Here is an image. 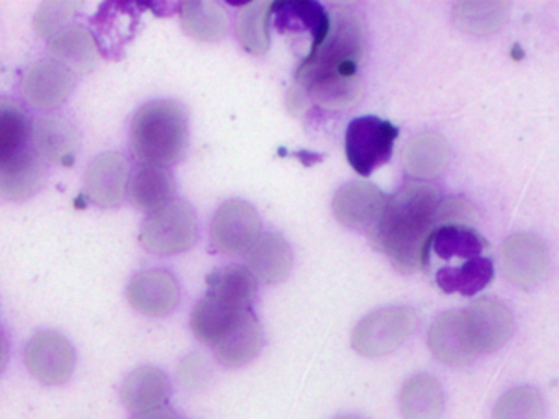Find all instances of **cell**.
<instances>
[{"label":"cell","instance_id":"cell-23","mask_svg":"<svg viewBox=\"0 0 559 419\" xmlns=\"http://www.w3.org/2000/svg\"><path fill=\"white\" fill-rule=\"evenodd\" d=\"M51 59L68 65L73 72H90L99 58V48L90 29L70 25L50 39Z\"/></svg>","mask_w":559,"mask_h":419},{"label":"cell","instance_id":"cell-11","mask_svg":"<svg viewBox=\"0 0 559 419\" xmlns=\"http://www.w3.org/2000/svg\"><path fill=\"white\" fill-rule=\"evenodd\" d=\"M76 363L73 346L63 334L41 331L27 347V367L47 385H60L70 379Z\"/></svg>","mask_w":559,"mask_h":419},{"label":"cell","instance_id":"cell-14","mask_svg":"<svg viewBox=\"0 0 559 419\" xmlns=\"http://www.w3.org/2000/svg\"><path fill=\"white\" fill-rule=\"evenodd\" d=\"M140 7L133 3H104L93 19L97 48L109 58H120L139 26Z\"/></svg>","mask_w":559,"mask_h":419},{"label":"cell","instance_id":"cell-25","mask_svg":"<svg viewBox=\"0 0 559 419\" xmlns=\"http://www.w3.org/2000/svg\"><path fill=\"white\" fill-rule=\"evenodd\" d=\"M402 159L411 176L431 179L447 169L450 163V147L440 134L427 131L408 140Z\"/></svg>","mask_w":559,"mask_h":419},{"label":"cell","instance_id":"cell-20","mask_svg":"<svg viewBox=\"0 0 559 419\" xmlns=\"http://www.w3.org/2000/svg\"><path fill=\"white\" fill-rule=\"evenodd\" d=\"M276 26L280 32H309L312 48H319L329 35L330 16L323 5L313 0H283L273 2Z\"/></svg>","mask_w":559,"mask_h":419},{"label":"cell","instance_id":"cell-18","mask_svg":"<svg viewBox=\"0 0 559 419\" xmlns=\"http://www.w3.org/2000/svg\"><path fill=\"white\" fill-rule=\"evenodd\" d=\"M263 330L253 311L248 308L234 326L214 344L215 356L230 369L247 366L263 347Z\"/></svg>","mask_w":559,"mask_h":419},{"label":"cell","instance_id":"cell-36","mask_svg":"<svg viewBox=\"0 0 559 419\" xmlns=\"http://www.w3.org/2000/svg\"><path fill=\"white\" fill-rule=\"evenodd\" d=\"M133 419H181L168 406L162 408L150 409V411L136 412Z\"/></svg>","mask_w":559,"mask_h":419},{"label":"cell","instance_id":"cell-4","mask_svg":"<svg viewBox=\"0 0 559 419\" xmlns=\"http://www.w3.org/2000/svg\"><path fill=\"white\" fill-rule=\"evenodd\" d=\"M257 280L245 267H225L207 277V294L192 311L191 326L204 343L215 344L253 300Z\"/></svg>","mask_w":559,"mask_h":419},{"label":"cell","instance_id":"cell-33","mask_svg":"<svg viewBox=\"0 0 559 419\" xmlns=\"http://www.w3.org/2000/svg\"><path fill=\"white\" fill-rule=\"evenodd\" d=\"M484 248H486V241L469 226H440L431 235L430 249L447 261L451 258H477Z\"/></svg>","mask_w":559,"mask_h":419},{"label":"cell","instance_id":"cell-32","mask_svg":"<svg viewBox=\"0 0 559 419\" xmlns=\"http://www.w3.org/2000/svg\"><path fill=\"white\" fill-rule=\"evenodd\" d=\"M509 3L461 2L454 9V22L473 35H492L509 20Z\"/></svg>","mask_w":559,"mask_h":419},{"label":"cell","instance_id":"cell-12","mask_svg":"<svg viewBox=\"0 0 559 419\" xmlns=\"http://www.w3.org/2000/svg\"><path fill=\"white\" fill-rule=\"evenodd\" d=\"M76 85V74L68 65L44 59L28 69L22 81L25 98L37 108H57L70 97Z\"/></svg>","mask_w":559,"mask_h":419},{"label":"cell","instance_id":"cell-26","mask_svg":"<svg viewBox=\"0 0 559 419\" xmlns=\"http://www.w3.org/2000/svg\"><path fill=\"white\" fill-rule=\"evenodd\" d=\"M182 26L192 38L214 43L227 33L228 15L224 5L209 0L179 3Z\"/></svg>","mask_w":559,"mask_h":419},{"label":"cell","instance_id":"cell-2","mask_svg":"<svg viewBox=\"0 0 559 419\" xmlns=\"http://www.w3.org/2000/svg\"><path fill=\"white\" fill-rule=\"evenodd\" d=\"M440 192L430 183L411 182L388 196L384 210L372 226V239L402 272L427 267L431 235L437 225Z\"/></svg>","mask_w":559,"mask_h":419},{"label":"cell","instance_id":"cell-13","mask_svg":"<svg viewBox=\"0 0 559 419\" xmlns=\"http://www.w3.org/2000/svg\"><path fill=\"white\" fill-rule=\"evenodd\" d=\"M130 304L150 316H163L175 310L179 301V285L173 274L163 268L142 272L130 282L127 290Z\"/></svg>","mask_w":559,"mask_h":419},{"label":"cell","instance_id":"cell-24","mask_svg":"<svg viewBox=\"0 0 559 419\" xmlns=\"http://www.w3.org/2000/svg\"><path fill=\"white\" fill-rule=\"evenodd\" d=\"M169 393L171 386L168 376L155 367L135 370L122 386L123 403L135 415L168 405Z\"/></svg>","mask_w":559,"mask_h":419},{"label":"cell","instance_id":"cell-5","mask_svg":"<svg viewBox=\"0 0 559 419\" xmlns=\"http://www.w3.org/2000/svg\"><path fill=\"white\" fill-rule=\"evenodd\" d=\"M140 239L153 254L176 255L189 251L198 239L194 210L182 200H171L146 218Z\"/></svg>","mask_w":559,"mask_h":419},{"label":"cell","instance_id":"cell-16","mask_svg":"<svg viewBox=\"0 0 559 419\" xmlns=\"http://www.w3.org/2000/svg\"><path fill=\"white\" fill-rule=\"evenodd\" d=\"M428 347L440 362L464 366L476 356L467 334L464 311H447L431 324Z\"/></svg>","mask_w":559,"mask_h":419},{"label":"cell","instance_id":"cell-1","mask_svg":"<svg viewBox=\"0 0 559 419\" xmlns=\"http://www.w3.org/2000/svg\"><path fill=\"white\" fill-rule=\"evenodd\" d=\"M365 49L361 16L352 5H336L329 35L297 69V84L320 107L330 110L353 107L361 97L356 69Z\"/></svg>","mask_w":559,"mask_h":419},{"label":"cell","instance_id":"cell-35","mask_svg":"<svg viewBox=\"0 0 559 419\" xmlns=\"http://www.w3.org/2000/svg\"><path fill=\"white\" fill-rule=\"evenodd\" d=\"M83 10L80 2H47L38 9L35 16V28L45 38H53L61 29L70 26L71 20Z\"/></svg>","mask_w":559,"mask_h":419},{"label":"cell","instance_id":"cell-3","mask_svg":"<svg viewBox=\"0 0 559 419\" xmlns=\"http://www.w3.org/2000/svg\"><path fill=\"white\" fill-rule=\"evenodd\" d=\"M188 117L176 101H150L133 117L132 153L145 166L178 163L188 147Z\"/></svg>","mask_w":559,"mask_h":419},{"label":"cell","instance_id":"cell-37","mask_svg":"<svg viewBox=\"0 0 559 419\" xmlns=\"http://www.w3.org/2000/svg\"><path fill=\"white\" fill-rule=\"evenodd\" d=\"M5 360H8V344H5L2 331H0V370L4 369Z\"/></svg>","mask_w":559,"mask_h":419},{"label":"cell","instance_id":"cell-9","mask_svg":"<svg viewBox=\"0 0 559 419\" xmlns=\"http://www.w3.org/2000/svg\"><path fill=\"white\" fill-rule=\"evenodd\" d=\"M500 267L512 284L533 288L545 280L549 259L546 246L533 235H515L500 249Z\"/></svg>","mask_w":559,"mask_h":419},{"label":"cell","instance_id":"cell-8","mask_svg":"<svg viewBox=\"0 0 559 419\" xmlns=\"http://www.w3.org/2000/svg\"><path fill=\"white\" fill-rule=\"evenodd\" d=\"M260 236L261 219L250 203L228 200L215 213L212 241L224 254L237 255L250 251Z\"/></svg>","mask_w":559,"mask_h":419},{"label":"cell","instance_id":"cell-6","mask_svg":"<svg viewBox=\"0 0 559 419\" xmlns=\"http://www.w3.org/2000/svg\"><path fill=\"white\" fill-rule=\"evenodd\" d=\"M397 136V128L389 121L376 117L356 118L346 130L348 163L359 176H369L391 159Z\"/></svg>","mask_w":559,"mask_h":419},{"label":"cell","instance_id":"cell-30","mask_svg":"<svg viewBox=\"0 0 559 419\" xmlns=\"http://www.w3.org/2000/svg\"><path fill=\"white\" fill-rule=\"evenodd\" d=\"M493 277L490 259H467L460 267H443L438 271L437 284L444 294L476 295L489 285Z\"/></svg>","mask_w":559,"mask_h":419},{"label":"cell","instance_id":"cell-22","mask_svg":"<svg viewBox=\"0 0 559 419\" xmlns=\"http://www.w3.org/2000/svg\"><path fill=\"white\" fill-rule=\"evenodd\" d=\"M248 272L254 280L280 284L293 268V251L280 235H264L248 251Z\"/></svg>","mask_w":559,"mask_h":419},{"label":"cell","instance_id":"cell-10","mask_svg":"<svg viewBox=\"0 0 559 419\" xmlns=\"http://www.w3.org/2000/svg\"><path fill=\"white\" fill-rule=\"evenodd\" d=\"M467 334L474 352L486 354L500 349L513 334L512 311L493 298H480L464 311Z\"/></svg>","mask_w":559,"mask_h":419},{"label":"cell","instance_id":"cell-34","mask_svg":"<svg viewBox=\"0 0 559 419\" xmlns=\"http://www.w3.org/2000/svg\"><path fill=\"white\" fill-rule=\"evenodd\" d=\"M545 406L538 390L516 386L500 396L493 408V419H543Z\"/></svg>","mask_w":559,"mask_h":419},{"label":"cell","instance_id":"cell-27","mask_svg":"<svg viewBox=\"0 0 559 419\" xmlns=\"http://www.w3.org/2000/svg\"><path fill=\"white\" fill-rule=\"evenodd\" d=\"M443 390L433 376L415 375L405 383L401 393V411L404 419H441Z\"/></svg>","mask_w":559,"mask_h":419},{"label":"cell","instance_id":"cell-28","mask_svg":"<svg viewBox=\"0 0 559 419\" xmlns=\"http://www.w3.org/2000/svg\"><path fill=\"white\" fill-rule=\"evenodd\" d=\"M175 190V179L165 167H142L130 182L133 205L143 212H155L171 202Z\"/></svg>","mask_w":559,"mask_h":419},{"label":"cell","instance_id":"cell-31","mask_svg":"<svg viewBox=\"0 0 559 419\" xmlns=\"http://www.w3.org/2000/svg\"><path fill=\"white\" fill-rule=\"evenodd\" d=\"M273 2H251L240 10L237 35L241 46L254 56L264 55L270 49V20Z\"/></svg>","mask_w":559,"mask_h":419},{"label":"cell","instance_id":"cell-38","mask_svg":"<svg viewBox=\"0 0 559 419\" xmlns=\"http://www.w3.org/2000/svg\"><path fill=\"white\" fill-rule=\"evenodd\" d=\"M335 419H358V418H352V416H340V418Z\"/></svg>","mask_w":559,"mask_h":419},{"label":"cell","instance_id":"cell-29","mask_svg":"<svg viewBox=\"0 0 559 419\" xmlns=\"http://www.w3.org/2000/svg\"><path fill=\"white\" fill-rule=\"evenodd\" d=\"M32 123L19 101L0 97V164L27 149Z\"/></svg>","mask_w":559,"mask_h":419},{"label":"cell","instance_id":"cell-21","mask_svg":"<svg viewBox=\"0 0 559 419\" xmlns=\"http://www.w3.org/2000/svg\"><path fill=\"white\" fill-rule=\"evenodd\" d=\"M38 156L51 164L71 166L78 147V134L63 117H44L32 128Z\"/></svg>","mask_w":559,"mask_h":419},{"label":"cell","instance_id":"cell-19","mask_svg":"<svg viewBox=\"0 0 559 419\" xmlns=\"http://www.w3.org/2000/svg\"><path fill=\"white\" fill-rule=\"evenodd\" d=\"M45 164L35 147L0 164V196L25 200L34 196L44 185Z\"/></svg>","mask_w":559,"mask_h":419},{"label":"cell","instance_id":"cell-15","mask_svg":"<svg viewBox=\"0 0 559 419\" xmlns=\"http://www.w3.org/2000/svg\"><path fill=\"white\" fill-rule=\"evenodd\" d=\"M388 195L372 183H346L333 199V213L342 225L349 228L374 226L384 210Z\"/></svg>","mask_w":559,"mask_h":419},{"label":"cell","instance_id":"cell-17","mask_svg":"<svg viewBox=\"0 0 559 419\" xmlns=\"http://www.w3.org/2000/svg\"><path fill=\"white\" fill-rule=\"evenodd\" d=\"M127 187H129V163L120 154H103L87 169V196L103 208L120 205L126 196Z\"/></svg>","mask_w":559,"mask_h":419},{"label":"cell","instance_id":"cell-7","mask_svg":"<svg viewBox=\"0 0 559 419\" xmlns=\"http://www.w3.org/2000/svg\"><path fill=\"white\" fill-rule=\"evenodd\" d=\"M414 323V311L408 308H382L359 321L353 333V347L362 356H388L411 336Z\"/></svg>","mask_w":559,"mask_h":419}]
</instances>
